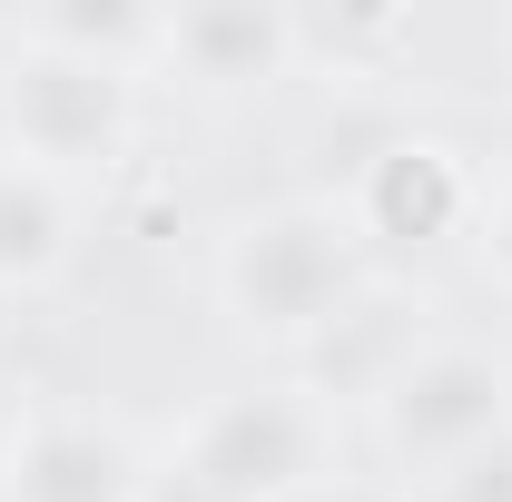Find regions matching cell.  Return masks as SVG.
I'll return each instance as SVG.
<instances>
[{"mask_svg": "<svg viewBox=\"0 0 512 502\" xmlns=\"http://www.w3.org/2000/svg\"><path fill=\"white\" fill-rule=\"evenodd\" d=\"M483 247H493V266L512 276V188L493 197V217H483Z\"/></svg>", "mask_w": 512, "mask_h": 502, "instance_id": "4fadbf2b", "label": "cell"}, {"mask_svg": "<svg viewBox=\"0 0 512 502\" xmlns=\"http://www.w3.org/2000/svg\"><path fill=\"white\" fill-rule=\"evenodd\" d=\"M306 502H384V493H365V483H316Z\"/></svg>", "mask_w": 512, "mask_h": 502, "instance_id": "5bb4252c", "label": "cell"}, {"mask_svg": "<svg viewBox=\"0 0 512 502\" xmlns=\"http://www.w3.org/2000/svg\"><path fill=\"white\" fill-rule=\"evenodd\" d=\"M473 217V178L444 138H375L345 178V227L355 237H384V247H434Z\"/></svg>", "mask_w": 512, "mask_h": 502, "instance_id": "5b68a950", "label": "cell"}, {"mask_svg": "<svg viewBox=\"0 0 512 502\" xmlns=\"http://www.w3.org/2000/svg\"><path fill=\"white\" fill-rule=\"evenodd\" d=\"M0 473H10V502H138V483H148V463L128 453V434L99 424V414L20 424Z\"/></svg>", "mask_w": 512, "mask_h": 502, "instance_id": "52a82bcc", "label": "cell"}, {"mask_svg": "<svg viewBox=\"0 0 512 502\" xmlns=\"http://www.w3.org/2000/svg\"><path fill=\"white\" fill-rule=\"evenodd\" d=\"M138 502H217V493H207V483H197L188 463H158V473H148V483H138Z\"/></svg>", "mask_w": 512, "mask_h": 502, "instance_id": "7c38bea8", "label": "cell"}, {"mask_svg": "<svg viewBox=\"0 0 512 502\" xmlns=\"http://www.w3.org/2000/svg\"><path fill=\"white\" fill-rule=\"evenodd\" d=\"M375 414H384V443L404 463L453 473L463 453H483V443L512 434V365L483 355V345H424Z\"/></svg>", "mask_w": 512, "mask_h": 502, "instance_id": "277c9868", "label": "cell"}, {"mask_svg": "<svg viewBox=\"0 0 512 502\" xmlns=\"http://www.w3.org/2000/svg\"><path fill=\"white\" fill-rule=\"evenodd\" d=\"M0 119H10V158L40 168V178L99 168V158L128 148V69L20 50V60L0 69Z\"/></svg>", "mask_w": 512, "mask_h": 502, "instance_id": "3957f363", "label": "cell"}, {"mask_svg": "<svg viewBox=\"0 0 512 502\" xmlns=\"http://www.w3.org/2000/svg\"><path fill=\"white\" fill-rule=\"evenodd\" d=\"M503 69H512V20H503Z\"/></svg>", "mask_w": 512, "mask_h": 502, "instance_id": "e0dca14e", "label": "cell"}, {"mask_svg": "<svg viewBox=\"0 0 512 502\" xmlns=\"http://www.w3.org/2000/svg\"><path fill=\"white\" fill-rule=\"evenodd\" d=\"M10 443H20V414H10V394H0V463H10Z\"/></svg>", "mask_w": 512, "mask_h": 502, "instance_id": "9a60e30c", "label": "cell"}, {"mask_svg": "<svg viewBox=\"0 0 512 502\" xmlns=\"http://www.w3.org/2000/svg\"><path fill=\"white\" fill-rule=\"evenodd\" d=\"M69 256V197L40 168H0V286H30Z\"/></svg>", "mask_w": 512, "mask_h": 502, "instance_id": "30bf717a", "label": "cell"}, {"mask_svg": "<svg viewBox=\"0 0 512 502\" xmlns=\"http://www.w3.org/2000/svg\"><path fill=\"white\" fill-rule=\"evenodd\" d=\"M414 355H424V306H414L404 286H355V296L306 335V384H316L325 404H335V394L384 404Z\"/></svg>", "mask_w": 512, "mask_h": 502, "instance_id": "8992f818", "label": "cell"}, {"mask_svg": "<svg viewBox=\"0 0 512 502\" xmlns=\"http://www.w3.org/2000/svg\"><path fill=\"white\" fill-rule=\"evenodd\" d=\"M227 306L247 335H286L306 345L325 315L345 306L365 276H355V227L345 207H266L227 237V266H217Z\"/></svg>", "mask_w": 512, "mask_h": 502, "instance_id": "6da1fadb", "label": "cell"}, {"mask_svg": "<svg viewBox=\"0 0 512 502\" xmlns=\"http://www.w3.org/2000/svg\"><path fill=\"white\" fill-rule=\"evenodd\" d=\"M0 168H20V158H10V119H0Z\"/></svg>", "mask_w": 512, "mask_h": 502, "instance_id": "2e32d148", "label": "cell"}, {"mask_svg": "<svg viewBox=\"0 0 512 502\" xmlns=\"http://www.w3.org/2000/svg\"><path fill=\"white\" fill-rule=\"evenodd\" d=\"M20 50L89 60V69H128V60L158 50V20L128 10V0H60V10H30V20H20Z\"/></svg>", "mask_w": 512, "mask_h": 502, "instance_id": "9c48e42d", "label": "cell"}, {"mask_svg": "<svg viewBox=\"0 0 512 502\" xmlns=\"http://www.w3.org/2000/svg\"><path fill=\"white\" fill-rule=\"evenodd\" d=\"M444 502H512V434L483 443V453H463L444 473Z\"/></svg>", "mask_w": 512, "mask_h": 502, "instance_id": "8fae6325", "label": "cell"}, {"mask_svg": "<svg viewBox=\"0 0 512 502\" xmlns=\"http://www.w3.org/2000/svg\"><path fill=\"white\" fill-rule=\"evenodd\" d=\"M178 463L217 502H306L325 483V414L306 394H227L197 414Z\"/></svg>", "mask_w": 512, "mask_h": 502, "instance_id": "7a4b0ae2", "label": "cell"}, {"mask_svg": "<svg viewBox=\"0 0 512 502\" xmlns=\"http://www.w3.org/2000/svg\"><path fill=\"white\" fill-rule=\"evenodd\" d=\"M158 60H178L207 89H266L296 69V20L266 0H197L178 20H158Z\"/></svg>", "mask_w": 512, "mask_h": 502, "instance_id": "ba28073f", "label": "cell"}]
</instances>
